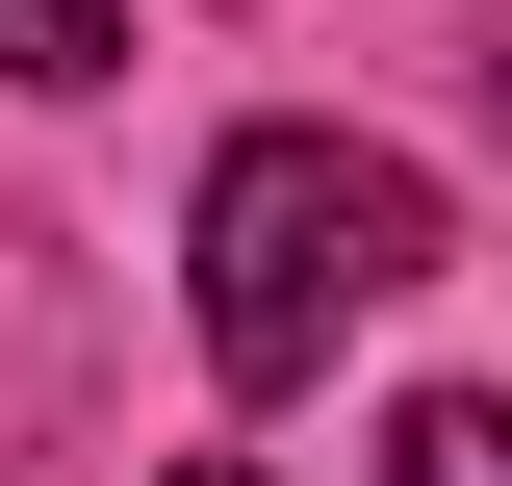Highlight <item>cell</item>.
I'll list each match as a JSON object with an SVG mask.
<instances>
[{"mask_svg":"<svg viewBox=\"0 0 512 486\" xmlns=\"http://www.w3.org/2000/svg\"><path fill=\"white\" fill-rule=\"evenodd\" d=\"M410 282H436V180L410 154H359V128H231L205 154V384L231 410L333 384V333L410 307Z\"/></svg>","mask_w":512,"mask_h":486,"instance_id":"6da1fadb","label":"cell"},{"mask_svg":"<svg viewBox=\"0 0 512 486\" xmlns=\"http://www.w3.org/2000/svg\"><path fill=\"white\" fill-rule=\"evenodd\" d=\"M154 486H256V461H154Z\"/></svg>","mask_w":512,"mask_h":486,"instance_id":"277c9868","label":"cell"},{"mask_svg":"<svg viewBox=\"0 0 512 486\" xmlns=\"http://www.w3.org/2000/svg\"><path fill=\"white\" fill-rule=\"evenodd\" d=\"M384 486H512V410L436 384V410H384Z\"/></svg>","mask_w":512,"mask_h":486,"instance_id":"7a4b0ae2","label":"cell"},{"mask_svg":"<svg viewBox=\"0 0 512 486\" xmlns=\"http://www.w3.org/2000/svg\"><path fill=\"white\" fill-rule=\"evenodd\" d=\"M0 77H52V103H77V77H128V0H0Z\"/></svg>","mask_w":512,"mask_h":486,"instance_id":"3957f363","label":"cell"}]
</instances>
